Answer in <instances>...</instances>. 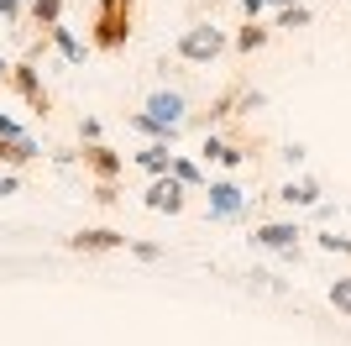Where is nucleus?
<instances>
[{
    "label": "nucleus",
    "instance_id": "10",
    "mask_svg": "<svg viewBox=\"0 0 351 346\" xmlns=\"http://www.w3.org/2000/svg\"><path fill=\"white\" fill-rule=\"evenodd\" d=\"M142 163H147V168H162V163H168V152H162V147H152V152H142Z\"/></svg>",
    "mask_w": 351,
    "mask_h": 346
},
{
    "label": "nucleus",
    "instance_id": "13",
    "mask_svg": "<svg viewBox=\"0 0 351 346\" xmlns=\"http://www.w3.org/2000/svg\"><path fill=\"white\" fill-rule=\"evenodd\" d=\"M11 131H16V126H11V121H5V115H0V137H11Z\"/></svg>",
    "mask_w": 351,
    "mask_h": 346
},
{
    "label": "nucleus",
    "instance_id": "12",
    "mask_svg": "<svg viewBox=\"0 0 351 346\" xmlns=\"http://www.w3.org/2000/svg\"><path fill=\"white\" fill-rule=\"evenodd\" d=\"M336 299H341V304H351V284H336Z\"/></svg>",
    "mask_w": 351,
    "mask_h": 346
},
{
    "label": "nucleus",
    "instance_id": "4",
    "mask_svg": "<svg viewBox=\"0 0 351 346\" xmlns=\"http://www.w3.org/2000/svg\"><path fill=\"white\" fill-rule=\"evenodd\" d=\"M152 205H158V210H178V189L173 184H158V189H152Z\"/></svg>",
    "mask_w": 351,
    "mask_h": 346
},
{
    "label": "nucleus",
    "instance_id": "5",
    "mask_svg": "<svg viewBox=\"0 0 351 346\" xmlns=\"http://www.w3.org/2000/svg\"><path fill=\"white\" fill-rule=\"evenodd\" d=\"M16 79H21V89H27V95H32V100H37V105H47V100H43V84L32 79V69H16Z\"/></svg>",
    "mask_w": 351,
    "mask_h": 346
},
{
    "label": "nucleus",
    "instance_id": "6",
    "mask_svg": "<svg viewBox=\"0 0 351 346\" xmlns=\"http://www.w3.org/2000/svg\"><path fill=\"white\" fill-rule=\"evenodd\" d=\"M152 111H158V121H173V115H178V100H173V95H158V100H152Z\"/></svg>",
    "mask_w": 351,
    "mask_h": 346
},
{
    "label": "nucleus",
    "instance_id": "8",
    "mask_svg": "<svg viewBox=\"0 0 351 346\" xmlns=\"http://www.w3.org/2000/svg\"><path fill=\"white\" fill-rule=\"evenodd\" d=\"M0 152H5L11 163H21V158H32V142H21V137H16V142H5Z\"/></svg>",
    "mask_w": 351,
    "mask_h": 346
},
{
    "label": "nucleus",
    "instance_id": "2",
    "mask_svg": "<svg viewBox=\"0 0 351 346\" xmlns=\"http://www.w3.org/2000/svg\"><path fill=\"white\" fill-rule=\"evenodd\" d=\"M220 53V32L215 27H194L184 37V58H215Z\"/></svg>",
    "mask_w": 351,
    "mask_h": 346
},
{
    "label": "nucleus",
    "instance_id": "9",
    "mask_svg": "<svg viewBox=\"0 0 351 346\" xmlns=\"http://www.w3.org/2000/svg\"><path fill=\"white\" fill-rule=\"evenodd\" d=\"M263 242H267V246H283V242H293V231H289V226H267Z\"/></svg>",
    "mask_w": 351,
    "mask_h": 346
},
{
    "label": "nucleus",
    "instance_id": "11",
    "mask_svg": "<svg viewBox=\"0 0 351 346\" xmlns=\"http://www.w3.org/2000/svg\"><path fill=\"white\" fill-rule=\"evenodd\" d=\"M37 16H47V21H53V16H58V0H37Z\"/></svg>",
    "mask_w": 351,
    "mask_h": 346
},
{
    "label": "nucleus",
    "instance_id": "7",
    "mask_svg": "<svg viewBox=\"0 0 351 346\" xmlns=\"http://www.w3.org/2000/svg\"><path fill=\"white\" fill-rule=\"evenodd\" d=\"M89 163H95L100 173H116V158H110V147H95V152H89Z\"/></svg>",
    "mask_w": 351,
    "mask_h": 346
},
{
    "label": "nucleus",
    "instance_id": "3",
    "mask_svg": "<svg viewBox=\"0 0 351 346\" xmlns=\"http://www.w3.org/2000/svg\"><path fill=\"white\" fill-rule=\"evenodd\" d=\"M121 236L116 231H79V236H73V246H116Z\"/></svg>",
    "mask_w": 351,
    "mask_h": 346
},
{
    "label": "nucleus",
    "instance_id": "1",
    "mask_svg": "<svg viewBox=\"0 0 351 346\" xmlns=\"http://www.w3.org/2000/svg\"><path fill=\"white\" fill-rule=\"evenodd\" d=\"M121 5H126V0H105V5H100V43H105V47H116L121 37H126V21H121Z\"/></svg>",
    "mask_w": 351,
    "mask_h": 346
}]
</instances>
